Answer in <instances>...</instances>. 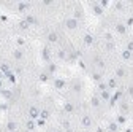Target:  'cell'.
I'll use <instances>...</instances> for the list:
<instances>
[{"instance_id":"9","label":"cell","mask_w":133,"mask_h":132,"mask_svg":"<svg viewBox=\"0 0 133 132\" xmlns=\"http://www.w3.org/2000/svg\"><path fill=\"white\" fill-rule=\"evenodd\" d=\"M40 118H43V119H48V118H49V111H48V110L40 111Z\"/></svg>"},{"instance_id":"22","label":"cell","mask_w":133,"mask_h":132,"mask_svg":"<svg viewBox=\"0 0 133 132\" xmlns=\"http://www.w3.org/2000/svg\"><path fill=\"white\" fill-rule=\"evenodd\" d=\"M59 57H60V59H65V51H59Z\"/></svg>"},{"instance_id":"21","label":"cell","mask_w":133,"mask_h":132,"mask_svg":"<svg viewBox=\"0 0 133 132\" xmlns=\"http://www.w3.org/2000/svg\"><path fill=\"white\" fill-rule=\"evenodd\" d=\"M21 27H22V29H29V24H27L25 21H22V22H21Z\"/></svg>"},{"instance_id":"10","label":"cell","mask_w":133,"mask_h":132,"mask_svg":"<svg viewBox=\"0 0 133 132\" xmlns=\"http://www.w3.org/2000/svg\"><path fill=\"white\" fill-rule=\"evenodd\" d=\"M54 84H55V88H59V89H60V88L65 86V81H64V80H55Z\"/></svg>"},{"instance_id":"2","label":"cell","mask_w":133,"mask_h":132,"mask_svg":"<svg viewBox=\"0 0 133 132\" xmlns=\"http://www.w3.org/2000/svg\"><path fill=\"white\" fill-rule=\"evenodd\" d=\"M29 116L32 118V119H36V118H40V110L36 107H30V110H29Z\"/></svg>"},{"instance_id":"26","label":"cell","mask_w":133,"mask_h":132,"mask_svg":"<svg viewBox=\"0 0 133 132\" xmlns=\"http://www.w3.org/2000/svg\"><path fill=\"white\" fill-rule=\"evenodd\" d=\"M0 88H2V80H0Z\"/></svg>"},{"instance_id":"15","label":"cell","mask_w":133,"mask_h":132,"mask_svg":"<svg viewBox=\"0 0 133 132\" xmlns=\"http://www.w3.org/2000/svg\"><path fill=\"white\" fill-rule=\"evenodd\" d=\"M92 105H94V107H98L100 105V100L97 99V97H94V99H92Z\"/></svg>"},{"instance_id":"20","label":"cell","mask_w":133,"mask_h":132,"mask_svg":"<svg viewBox=\"0 0 133 132\" xmlns=\"http://www.w3.org/2000/svg\"><path fill=\"white\" fill-rule=\"evenodd\" d=\"M108 84H109V88H116V80H109Z\"/></svg>"},{"instance_id":"25","label":"cell","mask_w":133,"mask_h":132,"mask_svg":"<svg viewBox=\"0 0 133 132\" xmlns=\"http://www.w3.org/2000/svg\"><path fill=\"white\" fill-rule=\"evenodd\" d=\"M128 92H130V94H132V96H133V86L130 88V89H128Z\"/></svg>"},{"instance_id":"4","label":"cell","mask_w":133,"mask_h":132,"mask_svg":"<svg viewBox=\"0 0 133 132\" xmlns=\"http://www.w3.org/2000/svg\"><path fill=\"white\" fill-rule=\"evenodd\" d=\"M6 127H8V131H10V132H14L16 129H18V124L13 123V121H10V123L6 124Z\"/></svg>"},{"instance_id":"11","label":"cell","mask_w":133,"mask_h":132,"mask_svg":"<svg viewBox=\"0 0 133 132\" xmlns=\"http://www.w3.org/2000/svg\"><path fill=\"white\" fill-rule=\"evenodd\" d=\"M92 42H94V38H92V35H84V43H86V45H90Z\"/></svg>"},{"instance_id":"7","label":"cell","mask_w":133,"mask_h":132,"mask_svg":"<svg viewBox=\"0 0 133 132\" xmlns=\"http://www.w3.org/2000/svg\"><path fill=\"white\" fill-rule=\"evenodd\" d=\"M13 54H14V59H18V60H19V59H22V57H24V53H22L21 49H16V51L13 53Z\"/></svg>"},{"instance_id":"3","label":"cell","mask_w":133,"mask_h":132,"mask_svg":"<svg viewBox=\"0 0 133 132\" xmlns=\"http://www.w3.org/2000/svg\"><path fill=\"white\" fill-rule=\"evenodd\" d=\"M90 124H92V119L89 116H84V118H82V126H84V127H90Z\"/></svg>"},{"instance_id":"1","label":"cell","mask_w":133,"mask_h":132,"mask_svg":"<svg viewBox=\"0 0 133 132\" xmlns=\"http://www.w3.org/2000/svg\"><path fill=\"white\" fill-rule=\"evenodd\" d=\"M65 26H66V29H70V30L78 29V19L76 18H68L65 21Z\"/></svg>"},{"instance_id":"8","label":"cell","mask_w":133,"mask_h":132,"mask_svg":"<svg viewBox=\"0 0 133 132\" xmlns=\"http://www.w3.org/2000/svg\"><path fill=\"white\" fill-rule=\"evenodd\" d=\"M25 22H27V24H36V19L33 18V16H30V15H29L27 18H25Z\"/></svg>"},{"instance_id":"5","label":"cell","mask_w":133,"mask_h":132,"mask_svg":"<svg viewBox=\"0 0 133 132\" xmlns=\"http://www.w3.org/2000/svg\"><path fill=\"white\" fill-rule=\"evenodd\" d=\"M122 59H125V60H130V59H132V53L128 51V49L122 51Z\"/></svg>"},{"instance_id":"18","label":"cell","mask_w":133,"mask_h":132,"mask_svg":"<svg viewBox=\"0 0 133 132\" xmlns=\"http://www.w3.org/2000/svg\"><path fill=\"white\" fill-rule=\"evenodd\" d=\"M27 129H30V131H32V129H35V124H33L32 121H29V123H27Z\"/></svg>"},{"instance_id":"13","label":"cell","mask_w":133,"mask_h":132,"mask_svg":"<svg viewBox=\"0 0 133 132\" xmlns=\"http://www.w3.org/2000/svg\"><path fill=\"white\" fill-rule=\"evenodd\" d=\"M101 97H103V99H105V100H108L109 99V92H108V91H101Z\"/></svg>"},{"instance_id":"14","label":"cell","mask_w":133,"mask_h":132,"mask_svg":"<svg viewBox=\"0 0 133 132\" xmlns=\"http://www.w3.org/2000/svg\"><path fill=\"white\" fill-rule=\"evenodd\" d=\"M94 11H95V15H101V13H103L101 8H100V6H97V5L94 6Z\"/></svg>"},{"instance_id":"17","label":"cell","mask_w":133,"mask_h":132,"mask_svg":"<svg viewBox=\"0 0 133 132\" xmlns=\"http://www.w3.org/2000/svg\"><path fill=\"white\" fill-rule=\"evenodd\" d=\"M65 110H66V111H73L75 108H73V105H71V103H66V105H65Z\"/></svg>"},{"instance_id":"6","label":"cell","mask_w":133,"mask_h":132,"mask_svg":"<svg viewBox=\"0 0 133 132\" xmlns=\"http://www.w3.org/2000/svg\"><path fill=\"white\" fill-rule=\"evenodd\" d=\"M48 40H49V42H51V43H55V42H57V33L51 32V33H49V35H48Z\"/></svg>"},{"instance_id":"16","label":"cell","mask_w":133,"mask_h":132,"mask_svg":"<svg viewBox=\"0 0 133 132\" xmlns=\"http://www.w3.org/2000/svg\"><path fill=\"white\" fill-rule=\"evenodd\" d=\"M117 32H121V33H125V27L122 26V24H119V26H117Z\"/></svg>"},{"instance_id":"19","label":"cell","mask_w":133,"mask_h":132,"mask_svg":"<svg viewBox=\"0 0 133 132\" xmlns=\"http://www.w3.org/2000/svg\"><path fill=\"white\" fill-rule=\"evenodd\" d=\"M124 75H125V70L124 69H119L117 70V76H124Z\"/></svg>"},{"instance_id":"23","label":"cell","mask_w":133,"mask_h":132,"mask_svg":"<svg viewBox=\"0 0 133 132\" xmlns=\"http://www.w3.org/2000/svg\"><path fill=\"white\" fill-rule=\"evenodd\" d=\"M128 51H130V53H133V42H130V43H128Z\"/></svg>"},{"instance_id":"24","label":"cell","mask_w":133,"mask_h":132,"mask_svg":"<svg viewBox=\"0 0 133 132\" xmlns=\"http://www.w3.org/2000/svg\"><path fill=\"white\" fill-rule=\"evenodd\" d=\"M124 121H125L124 116H119V118H117V123H124Z\"/></svg>"},{"instance_id":"12","label":"cell","mask_w":133,"mask_h":132,"mask_svg":"<svg viewBox=\"0 0 133 132\" xmlns=\"http://www.w3.org/2000/svg\"><path fill=\"white\" fill-rule=\"evenodd\" d=\"M108 129L111 131V132H116V131H117V124H116V123H111V124H109V127H108Z\"/></svg>"}]
</instances>
